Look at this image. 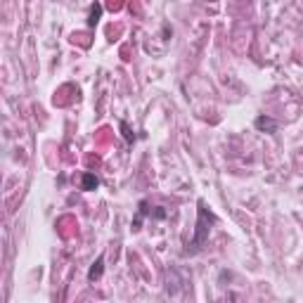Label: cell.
<instances>
[{
    "mask_svg": "<svg viewBox=\"0 0 303 303\" xmlns=\"http://www.w3.org/2000/svg\"><path fill=\"white\" fill-rule=\"evenodd\" d=\"M100 14H102V5H98V2H95V5H90V14H88V24H90V26H95V24L100 21Z\"/></svg>",
    "mask_w": 303,
    "mask_h": 303,
    "instance_id": "5",
    "label": "cell"
},
{
    "mask_svg": "<svg viewBox=\"0 0 303 303\" xmlns=\"http://www.w3.org/2000/svg\"><path fill=\"white\" fill-rule=\"evenodd\" d=\"M98 185H100L98 176H93V173H86V176H83V183H81V187H83L86 192H90V190H98Z\"/></svg>",
    "mask_w": 303,
    "mask_h": 303,
    "instance_id": "4",
    "label": "cell"
},
{
    "mask_svg": "<svg viewBox=\"0 0 303 303\" xmlns=\"http://www.w3.org/2000/svg\"><path fill=\"white\" fill-rule=\"evenodd\" d=\"M102 270H104V256H100L98 261L93 263V268L88 270V280H90V282H98L100 277H102Z\"/></svg>",
    "mask_w": 303,
    "mask_h": 303,
    "instance_id": "3",
    "label": "cell"
},
{
    "mask_svg": "<svg viewBox=\"0 0 303 303\" xmlns=\"http://www.w3.org/2000/svg\"><path fill=\"white\" fill-rule=\"evenodd\" d=\"M256 128L261 133H275L277 130V121H273L270 116H258L256 118Z\"/></svg>",
    "mask_w": 303,
    "mask_h": 303,
    "instance_id": "2",
    "label": "cell"
},
{
    "mask_svg": "<svg viewBox=\"0 0 303 303\" xmlns=\"http://www.w3.org/2000/svg\"><path fill=\"white\" fill-rule=\"evenodd\" d=\"M206 232H208V227H206V208H204V202H199V223H197L195 246H199L202 242H204V239H206Z\"/></svg>",
    "mask_w": 303,
    "mask_h": 303,
    "instance_id": "1",
    "label": "cell"
}]
</instances>
